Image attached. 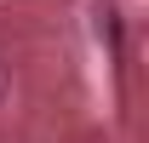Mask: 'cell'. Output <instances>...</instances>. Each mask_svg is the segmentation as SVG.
<instances>
[{"label":"cell","mask_w":149,"mask_h":143,"mask_svg":"<svg viewBox=\"0 0 149 143\" xmlns=\"http://www.w3.org/2000/svg\"><path fill=\"white\" fill-rule=\"evenodd\" d=\"M6 92H12V74H6V63H0V103H6Z\"/></svg>","instance_id":"1"}]
</instances>
